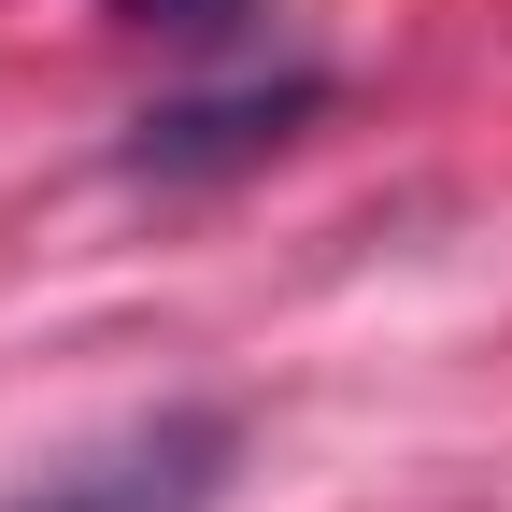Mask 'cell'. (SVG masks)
Here are the masks:
<instances>
[{
	"label": "cell",
	"mask_w": 512,
	"mask_h": 512,
	"mask_svg": "<svg viewBox=\"0 0 512 512\" xmlns=\"http://www.w3.org/2000/svg\"><path fill=\"white\" fill-rule=\"evenodd\" d=\"M242 484V413L228 399H157L72 456H43L29 484H0V512H214Z\"/></svg>",
	"instance_id": "6da1fadb"
},
{
	"label": "cell",
	"mask_w": 512,
	"mask_h": 512,
	"mask_svg": "<svg viewBox=\"0 0 512 512\" xmlns=\"http://www.w3.org/2000/svg\"><path fill=\"white\" fill-rule=\"evenodd\" d=\"M313 114H328V72H313V57H285V72H228V86L157 100L114 157H128V185H228V171H256L271 143H299Z\"/></svg>",
	"instance_id": "7a4b0ae2"
},
{
	"label": "cell",
	"mask_w": 512,
	"mask_h": 512,
	"mask_svg": "<svg viewBox=\"0 0 512 512\" xmlns=\"http://www.w3.org/2000/svg\"><path fill=\"white\" fill-rule=\"evenodd\" d=\"M271 0H114V29H143V43H185V57H214V43H242Z\"/></svg>",
	"instance_id": "3957f363"
}]
</instances>
